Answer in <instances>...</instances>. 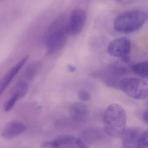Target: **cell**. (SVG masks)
I'll list each match as a JSON object with an SVG mask.
<instances>
[{"label":"cell","instance_id":"cell-1","mask_svg":"<svg viewBox=\"0 0 148 148\" xmlns=\"http://www.w3.org/2000/svg\"><path fill=\"white\" fill-rule=\"evenodd\" d=\"M126 113L123 107L116 103L110 105L103 116V124L106 133L112 137L122 136L126 128Z\"/></svg>","mask_w":148,"mask_h":148},{"label":"cell","instance_id":"cell-2","mask_svg":"<svg viewBox=\"0 0 148 148\" xmlns=\"http://www.w3.org/2000/svg\"><path fill=\"white\" fill-rule=\"evenodd\" d=\"M147 18V13L145 11H128L119 14L115 18L114 27L119 32L131 33L142 28Z\"/></svg>","mask_w":148,"mask_h":148},{"label":"cell","instance_id":"cell-3","mask_svg":"<svg viewBox=\"0 0 148 148\" xmlns=\"http://www.w3.org/2000/svg\"><path fill=\"white\" fill-rule=\"evenodd\" d=\"M119 87L125 94L135 99H145L148 98V84L141 79L125 78L119 82Z\"/></svg>","mask_w":148,"mask_h":148},{"label":"cell","instance_id":"cell-4","mask_svg":"<svg viewBox=\"0 0 148 148\" xmlns=\"http://www.w3.org/2000/svg\"><path fill=\"white\" fill-rule=\"evenodd\" d=\"M123 148H148V130L131 128L125 130L123 135Z\"/></svg>","mask_w":148,"mask_h":148},{"label":"cell","instance_id":"cell-5","mask_svg":"<svg viewBox=\"0 0 148 148\" xmlns=\"http://www.w3.org/2000/svg\"><path fill=\"white\" fill-rule=\"evenodd\" d=\"M65 27L58 26L57 23L51 27L47 35V47L49 53L53 54L60 51L65 45L67 39Z\"/></svg>","mask_w":148,"mask_h":148},{"label":"cell","instance_id":"cell-6","mask_svg":"<svg viewBox=\"0 0 148 148\" xmlns=\"http://www.w3.org/2000/svg\"><path fill=\"white\" fill-rule=\"evenodd\" d=\"M87 18V14L84 9L76 8L71 12L65 30L67 35L75 36L83 30Z\"/></svg>","mask_w":148,"mask_h":148},{"label":"cell","instance_id":"cell-7","mask_svg":"<svg viewBox=\"0 0 148 148\" xmlns=\"http://www.w3.org/2000/svg\"><path fill=\"white\" fill-rule=\"evenodd\" d=\"M42 147L51 148H89L83 141L70 135H61L54 140L42 143Z\"/></svg>","mask_w":148,"mask_h":148},{"label":"cell","instance_id":"cell-8","mask_svg":"<svg viewBox=\"0 0 148 148\" xmlns=\"http://www.w3.org/2000/svg\"><path fill=\"white\" fill-rule=\"evenodd\" d=\"M131 43L129 39L121 37L111 41L107 47V52L115 58H121L129 56L131 51Z\"/></svg>","mask_w":148,"mask_h":148},{"label":"cell","instance_id":"cell-9","mask_svg":"<svg viewBox=\"0 0 148 148\" xmlns=\"http://www.w3.org/2000/svg\"><path fill=\"white\" fill-rule=\"evenodd\" d=\"M29 57H25L8 72L0 80V96L5 90L17 73L27 62Z\"/></svg>","mask_w":148,"mask_h":148},{"label":"cell","instance_id":"cell-10","mask_svg":"<svg viewBox=\"0 0 148 148\" xmlns=\"http://www.w3.org/2000/svg\"><path fill=\"white\" fill-rule=\"evenodd\" d=\"M26 128L25 125L23 123L18 121H12L4 127L1 131V136L5 139H12L23 133Z\"/></svg>","mask_w":148,"mask_h":148},{"label":"cell","instance_id":"cell-11","mask_svg":"<svg viewBox=\"0 0 148 148\" xmlns=\"http://www.w3.org/2000/svg\"><path fill=\"white\" fill-rule=\"evenodd\" d=\"M69 112L72 118L77 122L85 121L89 116L88 107L84 104L79 102L72 104L70 106Z\"/></svg>","mask_w":148,"mask_h":148},{"label":"cell","instance_id":"cell-12","mask_svg":"<svg viewBox=\"0 0 148 148\" xmlns=\"http://www.w3.org/2000/svg\"><path fill=\"white\" fill-rule=\"evenodd\" d=\"M28 86L27 81L24 79L19 80L14 86L11 91L12 96L16 97L18 99H20L26 95L28 92Z\"/></svg>","mask_w":148,"mask_h":148},{"label":"cell","instance_id":"cell-13","mask_svg":"<svg viewBox=\"0 0 148 148\" xmlns=\"http://www.w3.org/2000/svg\"><path fill=\"white\" fill-rule=\"evenodd\" d=\"M41 66V63L39 61H35L30 64L25 70L24 73V78L26 80H32L38 74Z\"/></svg>","mask_w":148,"mask_h":148},{"label":"cell","instance_id":"cell-14","mask_svg":"<svg viewBox=\"0 0 148 148\" xmlns=\"http://www.w3.org/2000/svg\"><path fill=\"white\" fill-rule=\"evenodd\" d=\"M132 71L135 74L147 78L148 76V63L147 61L138 62L133 65Z\"/></svg>","mask_w":148,"mask_h":148},{"label":"cell","instance_id":"cell-15","mask_svg":"<svg viewBox=\"0 0 148 148\" xmlns=\"http://www.w3.org/2000/svg\"><path fill=\"white\" fill-rule=\"evenodd\" d=\"M19 99L14 96H11L4 105V110L5 112H9L12 109L16 102Z\"/></svg>","mask_w":148,"mask_h":148},{"label":"cell","instance_id":"cell-16","mask_svg":"<svg viewBox=\"0 0 148 148\" xmlns=\"http://www.w3.org/2000/svg\"><path fill=\"white\" fill-rule=\"evenodd\" d=\"M78 95L79 99L83 102L88 101L91 98V95L89 92L84 89L80 90Z\"/></svg>","mask_w":148,"mask_h":148},{"label":"cell","instance_id":"cell-17","mask_svg":"<svg viewBox=\"0 0 148 148\" xmlns=\"http://www.w3.org/2000/svg\"><path fill=\"white\" fill-rule=\"evenodd\" d=\"M67 68L70 72L73 73L76 71L77 70V66L69 64L67 66Z\"/></svg>","mask_w":148,"mask_h":148},{"label":"cell","instance_id":"cell-18","mask_svg":"<svg viewBox=\"0 0 148 148\" xmlns=\"http://www.w3.org/2000/svg\"><path fill=\"white\" fill-rule=\"evenodd\" d=\"M143 119L144 121L146 123H148V111L146 110L145 112H144L143 115Z\"/></svg>","mask_w":148,"mask_h":148},{"label":"cell","instance_id":"cell-19","mask_svg":"<svg viewBox=\"0 0 148 148\" xmlns=\"http://www.w3.org/2000/svg\"><path fill=\"white\" fill-rule=\"evenodd\" d=\"M121 58H122L123 62H125V63H129L130 60V58L129 56H125V57H123Z\"/></svg>","mask_w":148,"mask_h":148}]
</instances>
